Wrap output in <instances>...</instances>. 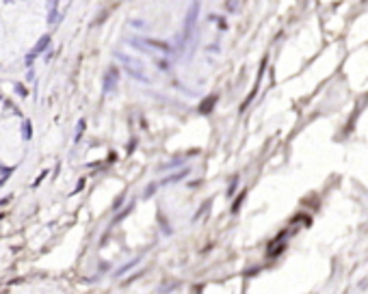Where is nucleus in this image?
<instances>
[{
	"label": "nucleus",
	"instance_id": "obj_1",
	"mask_svg": "<svg viewBox=\"0 0 368 294\" xmlns=\"http://www.w3.org/2000/svg\"><path fill=\"white\" fill-rule=\"evenodd\" d=\"M128 43L145 54H171V45L167 41L154 39V37H130Z\"/></svg>",
	"mask_w": 368,
	"mask_h": 294
},
{
	"label": "nucleus",
	"instance_id": "obj_2",
	"mask_svg": "<svg viewBox=\"0 0 368 294\" xmlns=\"http://www.w3.org/2000/svg\"><path fill=\"white\" fill-rule=\"evenodd\" d=\"M115 57H117V61L124 65V69L130 74L132 78H136V80H141V82H150V76L145 74V65L141 63V59H134V57H128V54H124V52H115Z\"/></svg>",
	"mask_w": 368,
	"mask_h": 294
},
{
	"label": "nucleus",
	"instance_id": "obj_3",
	"mask_svg": "<svg viewBox=\"0 0 368 294\" xmlns=\"http://www.w3.org/2000/svg\"><path fill=\"white\" fill-rule=\"evenodd\" d=\"M199 0H193V5L189 7V11H187V17H184V33H182V41H187L191 39V33L193 29H195V24H197V17H199Z\"/></svg>",
	"mask_w": 368,
	"mask_h": 294
},
{
	"label": "nucleus",
	"instance_id": "obj_4",
	"mask_svg": "<svg viewBox=\"0 0 368 294\" xmlns=\"http://www.w3.org/2000/svg\"><path fill=\"white\" fill-rule=\"evenodd\" d=\"M117 80H119V71L115 67H110L104 76V93H113L117 87Z\"/></svg>",
	"mask_w": 368,
	"mask_h": 294
},
{
	"label": "nucleus",
	"instance_id": "obj_5",
	"mask_svg": "<svg viewBox=\"0 0 368 294\" xmlns=\"http://www.w3.org/2000/svg\"><path fill=\"white\" fill-rule=\"evenodd\" d=\"M48 45H50V35H43L41 39H39V43H37L35 48L31 50V54H29V61H33V59L37 57V54H41L45 48H48Z\"/></svg>",
	"mask_w": 368,
	"mask_h": 294
},
{
	"label": "nucleus",
	"instance_id": "obj_6",
	"mask_svg": "<svg viewBox=\"0 0 368 294\" xmlns=\"http://www.w3.org/2000/svg\"><path fill=\"white\" fill-rule=\"evenodd\" d=\"M57 7H59V0H48V9H50L48 22H50V24H54V20H57Z\"/></svg>",
	"mask_w": 368,
	"mask_h": 294
},
{
	"label": "nucleus",
	"instance_id": "obj_7",
	"mask_svg": "<svg viewBox=\"0 0 368 294\" xmlns=\"http://www.w3.org/2000/svg\"><path fill=\"white\" fill-rule=\"evenodd\" d=\"M217 102V97H210V100H206L204 104H201V113H208V110H213V104Z\"/></svg>",
	"mask_w": 368,
	"mask_h": 294
},
{
	"label": "nucleus",
	"instance_id": "obj_8",
	"mask_svg": "<svg viewBox=\"0 0 368 294\" xmlns=\"http://www.w3.org/2000/svg\"><path fill=\"white\" fill-rule=\"evenodd\" d=\"M187 173H189V171H187V169H184V171H180V173H176V176H171V178H167V180H165V182H180V180H184V176H187Z\"/></svg>",
	"mask_w": 368,
	"mask_h": 294
}]
</instances>
